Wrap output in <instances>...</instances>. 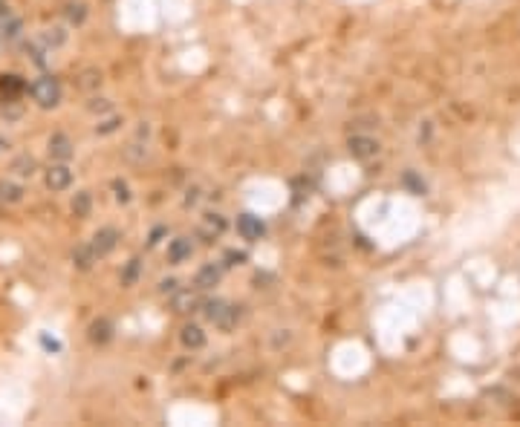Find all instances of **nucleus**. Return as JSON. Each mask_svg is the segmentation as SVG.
I'll list each match as a JSON object with an SVG mask.
<instances>
[{
  "mask_svg": "<svg viewBox=\"0 0 520 427\" xmlns=\"http://www.w3.org/2000/svg\"><path fill=\"white\" fill-rule=\"evenodd\" d=\"M26 90V81L21 75H0V93L4 98H18Z\"/></svg>",
  "mask_w": 520,
  "mask_h": 427,
  "instance_id": "15",
  "label": "nucleus"
},
{
  "mask_svg": "<svg viewBox=\"0 0 520 427\" xmlns=\"http://www.w3.org/2000/svg\"><path fill=\"white\" fill-rule=\"evenodd\" d=\"M76 84H78V90H87V93H90V90H98V87H101V73H98L95 67H90V70H84V73L78 75Z\"/></svg>",
  "mask_w": 520,
  "mask_h": 427,
  "instance_id": "21",
  "label": "nucleus"
},
{
  "mask_svg": "<svg viewBox=\"0 0 520 427\" xmlns=\"http://www.w3.org/2000/svg\"><path fill=\"white\" fill-rule=\"evenodd\" d=\"M64 15H67V21H70V23H84V18H87V6L81 4V0H70V4L64 6Z\"/></svg>",
  "mask_w": 520,
  "mask_h": 427,
  "instance_id": "23",
  "label": "nucleus"
},
{
  "mask_svg": "<svg viewBox=\"0 0 520 427\" xmlns=\"http://www.w3.org/2000/svg\"><path fill=\"white\" fill-rule=\"evenodd\" d=\"M119 127H122V119H116V116H113V119L98 122V125H95V133H98V136H110V133H116Z\"/></svg>",
  "mask_w": 520,
  "mask_h": 427,
  "instance_id": "24",
  "label": "nucleus"
},
{
  "mask_svg": "<svg viewBox=\"0 0 520 427\" xmlns=\"http://www.w3.org/2000/svg\"><path fill=\"white\" fill-rule=\"evenodd\" d=\"M180 341H182L185 349H202V347H205V332H202L197 324H188V327H182Z\"/></svg>",
  "mask_w": 520,
  "mask_h": 427,
  "instance_id": "14",
  "label": "nucleus"
},
{
  "mask_svg": "<svg viewBox=\"0 0 520 427\" xmlns=\"http://www.w3.org/2000/svg\"><path fill=\"white\" fill-rule=\"evenodd\" d=\"M35 171H38L35 156H29V153H21V156H15V159H12V174H15V176H21V179H29V176H35Z\"/></svg>",
  "mask_w": 520,
  "mask_h": 427,
  "instance_id": "13",
  "label": "nucleus"
},
{
  "mask_svg": "<svg viewBox=\"0 0 520 427\" xmlns=\"http://www.w3.org/2000/svg\"><path fill=\"white\" fill-rule=\"evenodd\" d=\"M110 107H113V104H110L108 98H90V104H87V110H90V113H108V110H110Z\"/></svg>",
  "mask_w": 520,
  "mask_h": 427,
  "instance_id": "25",
  "label": "nucleus"
},
{
  "mask_svg": "<svg viewBox=\"0 0 520 427\" xmlns=\"http://www.w3.org/2000/svg\"><path fill=\"white\" fill-rule=\"evenodd\" d=\"M0 116H4L6 122H15L24 116V104L18 98H4V104H0Z\"/></svg>",
  "mask_w": 520,
  "mask_h": 427,
  "instance_id": "20",
  "label": "nucleus"
},
{
  "mask_svg": "<svg viewBox=\"0 0 520 427\" xmlns=\"http://www.w3.org/2000/svg\"><path fill=\"white\" fill-rule=\"evenodd\" d=\"M202 306V300H199V295H197V289L191 292V289H185V292H174V312H197Z\"/></svg>",
  "mask_w": 520,
  "mask_h": 427,
  "instance_id": "12",
  "label": "nucleus"
},
{
  "mask_svg": "<svg viewBox=\"0 0 520 427\" xmlns=\"http://www.w3.org/2000/svg\"><path fill=\"white\" fill-rule=\"evenodd\" d=\"M29 95H32V101L38 107L49 110V107H58L61 104V84H58V78H52V75H41V78L32 81Z\"/></svg>",
  "mask_w": 520,
  "mask_h": 427,
  "instance_id": "1",
  "label": "nucleus"
},
{
  "mask_svg": "<svg viewBox=\"0 0 520 427\" xmlns=\"http://www.w3.org/2000/svg\"><path fill=\"white\" fill-rule=\"evenodd\" d=\"M226 231V217L223 214H205L202 217V226H199V237H205V243H212V240H217L220 234Z\"/></svg>",
  "mask_w": 520,
  "mask_h": 427,
  "instance_id": "7",
  "label": "nucleus"
},
{
  "mask_svg": "<svg viewBox=\"0 0 520 427\" xmlns=\"http://www.w3.org/2000/svg\"><path fill=\"white\" fill-rule=\"evenodd\" d=\"M160 292H162V295H174V292H177V280H174V278L162 280V283H160Z\"/></svg>",
  "mask_w": 520,
  "mask_h": 427,
  "instance_id": "30",
  "label": "nucleus"
},
{
  "mask_svg": "<svg viewBox=\"0 0 520 427\" xmlns=\"http://www.w3.org/2000/svg\"><path fill=\"white\" fill-rule=\"evenodd\" d=\"M98 260V254L93 251V246H76V251H73V263H76V269H81V272H87V269H93V263Z\"/></svg>",
  "mask_w": 520,
  "mask_h": 427,
  "instance_id": "17",
  "label": "nucleus"
},
{
  "mask_svg": "<svg viewBox=\"0 0 520 427\" xmlns=\"http://www.w3.org/2000/svg\"><path fill=\"white\" fill-rule=\"evenodd\" d=\"M90 246H93V251H95L98 257H108V254L119 246V231L110 228V226H108V228H98V231L93 234V243H90Z\"/></svg>",
  "mask_w": 520,
  "mask_h": 427,
  "instance_id": "6",
  "label": "nucleus"
},
{
  "mask_svg": "<svg viewBox=\"0 0 520 427\" xmlns=\"http://www.w3.org/2000/svg\"><path fill=\"white\" fill-rule=\"evenodd\" d=\"M220 278H223V265L205 263V265H199V272L194 278V286H197V292H208V289H214L220 283Z\"/></svg>",
  "mask_w": 520,
  "mask_h": 427,
  "instance_id": "5",
  "label": "nucleus"
},
{
  "mask_svg": "<svg viewBox=\"0 0 520 427\" xmlns=\"http://www.w3.org/2000/svg\"><path fill=\"white\" fill-rule=\"evenodd\" d=\"M191 254H194V243H191L188 237H177V240H171V246H168V260H171L174 265L185 263Z\"/></svg>",
  "mask_w": 520,
  "mask_h": 427,
  "instance_id": "10",
  "label": "nucleus"
},
{
  "mask_svg": "<svg viewBox=\"0 0 520 427\" xmlns=\"http://www.w3.org/2000/svg\"><path fill=\"white\" fill-rule=\"evenodd\" d=\"M197 194H199V191H197V188H194V191H188V196H185V205H194V202H197V199H199V196H197Z\"/></svg>",
  "mask_w": 520,
  "mask_h": 427,
  "instance_id": "31",
  "label": "nucleus"
},
{
  "mask_svg": "<svg viewBox=\"0 0 520 427\" xmlns=\"http://www.w3.org/2000/svg\"><path fill=\"white\" fill-rule=\"evenodd\" d=\"M125 156L130 159V162H142V159L147 156V147H142V144H130V147H125Z\"/></svg>",
  "mask_w": 520,
  "mask_h": 427,
  "instance_id": "26",
  "label": "nucleus"
},
{
  "mask_svg": "<svg viewBox=\"0 0 520 427\" xmlns=\"http://www.w3.org/2000/svg\"><path fill=\"white\" fill-rule=\"evenodd\" d=\"M70 208H73V214H76V217L87 220L90 214H93V196H90V191H78V194L73 196Z\"/></svg>",
  "mask_w": 520,
  "mask_h": 427,
  "instance_id": "18",
  "label": "nucleus"
},
{
  "mask_svg": "<svg viewBox=\"0 0 520 427\" xmlns=\"http://www.w3.org/2000/svg\"><path fill=\"white\" fill-rule=\"evenodd\" d=\"M6 147H9V142H6V139H0V150H6Z\"/></svg>",
  "mask_w": 520,
  "mask_h": 427,
  "instance_id": "32",
  "label": "nucleus"
},
{
  "mask_svg": "<svg viewBox=\"0 0 520 427\" xmlns=\"http://www.w3.org/2000/svg\"><path fill=\"white\" fill-rule=\"evenodd\" d=\"M347 150H350L353 159H358V162H368V159H373L379 153V142L370 139V136H350Z\"/></svg>",
  "mask_w": 520,
  "mask_h": 427,
  "instance_id": "2",
  "label": "nucleus"
},
{
  "mask_svg": "<svg viewBox=\"0 0 520 427\" xmlns=\"http://www.w3.org/2000/svg\"><path fill=\"white\" fill-rule=\"evenodd\" d=\"M46 147H49V156L58 159V162H67V159L73 156V142H70V136H64V133H52Z\"/></svg>",
  "mask_w": 520,
  "mask_h": 427,
  "instance_id": "8",
  "label": "nucleus"
},
{
  "mask_svg": "<svg viewBox=\"0 0 520 427\" xmlns=\"http://www.w3.org/2000/svg\"><path fill=\"white\" fill-rule=\"evenodd\" d=\"M243 260H246V254H243V251H234V248H232V251H226V265H240Z\"/></svg>",
  "mask_w": 520,
  "mask_h": 427,
  "instance_id": "28",
  "label": "nucleus"
},
{
  "mask_svg": "<svg viewBox=\"0 0 520 427\" xmlns=\"http://www.w3.org/2000/svg\"><path fill=\"white\" fill-rule=\"evenodd\" d=\"M41 43H43L46 49H56V46H64V43H67V32H64L61 26H52V29H43V35H41Z\"/></svg>",
  "mask_w": 520,
  "mask_h": 427,
  "instance_id": "19",
  "label": "nucleus"
},
{
  "mask_svg": "<svg viewBox=\"0 0 520 427\" xmlns=\"http://www.w3.org/2000/svg\"><path fill=\"white\" fill-rule=\"evenodd\" d=\"M24 188L18 182H9V179H0V202H9V205H18L24 202Z\"/></svg>",
  "mask_w": 520,
  "mask_h": 427,
  "instance_id": "16",
  "label": "nucleus"
},
{
  "mask_svg": "<svg viewBox=\"0 0 520 427\" xmlns=\"http://www.w3.org/2000/svg\"><path fill=\"white\" fill-rule=\"evenodd\" d=\"M113 191H116V199H119V202H130V188H128V182L116 179V182H113Z\"/></svg>",
  "mask_w": 520,
  "mask_h": 427,
  "instance_id": "27",
  "label": "nucleus"
},
{
  "mask_svg": "<svg viewBox=\"0 0 520 427\" xmlns=\"http://www.w3.org/2000/svg\"><path fill=\"white\" fill-rule=\"evenodd\" d=\"M237 320H240V306L226 303V306L220 309V315L214 317V327H217V330H223V332H232V330L237 327Z\"/></svg>",
  "mask_w": 520,
  "mask_h": 427,
  "instance_id": "11",
  "label": "nucleus"
},
{
  "mask_svg": "<svg viewBox=\"0 0 520 427\" xmlns=\"http://www.w3.org/2000/svg\"><path fill=\"white\" fill-rule=\"evenodd\" d=\"M405 185H410L416 194H422V191H425V182H416V176H413V174H405Z\"/></svg>",
  "mask_w": 520,
  "mask_h": 427,
  "instance_id": "29",
  "label": "nucleus"
},
{
  "mask_svg": "<svg viewBox=\"0 0 520 427\" xmlns=\"http://www.w3.org/2000/svg\"><path fill=\"white\" fill-rule=\"evenodd\" d=\"M139 275H142V260L139 257H133L128 265H125V272H122V286H136V280H139Z\"/></svg>",
  "mask_w": 520,
  "mask_h": 427,
  "instance_id": "22",
  "label": "nucleus"
},
{
  "mask_svg": "<svg viewBox=\"0 0 520 427\" xmlns=\"http://www.w3.org/2000/svg\"><path fill=\"white\" fill-rule=\"evenodd\" d=\"M43 185H46L52 194H61V191H67V188L73 185V171H70L67 165H52V168H46V174H43Z\"/></svg>",
  "mask_w": 520,
  "mask_h": 427,
  "instance_id": "3",
  "label": "nucleus"
},
{
  "mask_svg": "<svg viewBox=\"0 0 520 427\" xmlns=\"http://www.w3.org/2000/svg\"><path fill=\"white\" fill-rule=\"evenodd\" d=\"M90 341L98 344V347L113 341V324L108 317H98V320H93V324H90Z\"/></svg>",
  "mask_w": 520,
  "mask_h": 427,
  "instance_id": "9",
  "label": "nucleus"
},
{
  "mask_svg": "<svg viewBox=\"0 0 520 427\" xmlns=\"http://www.w3.org/2000/svg\"><path fill=\"white\" fill-rule=\"evenodd\" d=\"M237 234L243 240L254 243V240H260L266 234V226H264V220H260V217H254V214H240V217H237Z\"/></svg>",
  "mask_w": 520,
  "mask_h": 427,
  "instance_id": "4",
  "label": "nucleus"
}]
</instances>
